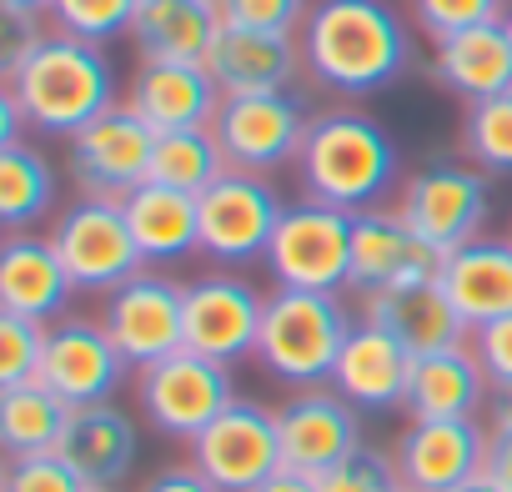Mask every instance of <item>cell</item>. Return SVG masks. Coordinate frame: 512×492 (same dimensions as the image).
Here are the masks:
<instances>
[{
	"label": "cell",
	"mask_w": 512,
	"mask_h": 492,
	"mask_svg": "<svg viewBox=\"0 0 512 492\" xmlns=\"http://www.w3.org/2000/svg\"><path fill=\"white\" fill-rule=\"evenodd\" d=\"M196 206H201V257L211 267H226V272L267 262V246H272L277 221L287 211L272 176H256V171L216 176L196 196Z\"/></svg>",
	"instance_id": "52a82bcc"
},
{
	"label": "cell",
	"mask_w": 512,
	"mask_h": 492,
	"mask_svg": "<svg viewBox=\"0 0 512 492\" xmlns=\"http://www.w3.org/2000/svg\"><path fill=\"white\" fill-rule=\"evenodd\" d=\"M151 151H156V131L126 101H116L66 141V171L81 186V196L126 201L136 186L151 181Z\"/></svg>",
	"instance_id": "8fae6325"
},
{
	"label": "cell",
	"mask_w": 512,
	"mask_h": 492,
	"mask_svg": "<svg viewBox=\"0 0 512 492\" xmlns=\"http://www.w3.org/2000/svg\"><path fill=\"white\" fill-rule=\"evenodd\" d=\"M101 322L131 367H151L186 347V282L141 267L101 297Z\"/></svg>",
	"instance_id": "7c38bea8"
},
{
	"label": "cell",
	"mask_w": 512,
	"mask_h": 492,
	"mask_svg": "<svg viewBox=\"0 0 512 492\" xmlns=\"http://www.w3.org/2000/svg\"><path fill=\"white\" fill-rule=\"evenodd\" d=\"M91 492H126V487H91Z\"/></svg>",
	"instance_id": "681fc988"
},
{
	"label": "cell",
	"mask_w": 512,
	"mask_h": 492,
	"mask_svg": "<svg viewBox=\"0 0 512 492\" xmlns=\"http://www.w3.org/2000/svg\"><path fill=\"white\" fill-rule=\"evenodd\" d=\"M317 482H322V492H402L397 457L382 447H367V442L357 452H347L337 467H327Z\"/></svg>",
	"instance_id": "8d00e7d4"
},
{
	"label": "cell",
	"mask_w": 512,
	"mask_h": 492,
	"mask_svg": "<svg viewBox=\"0 0 512 492\" xmlns=\"http://www.w3.org/2000/svg\"><path fill=\"white\" fill-rule=\"evenodd\" d=\"M482 422H487V432H492V437H497V432H512V382H507V387H492Z\"/></svg>",
	"instance_id": "ee69618b"
},
{
	"label": "cell",
	"mask_w": 512,
	"mask_h": 492,
	"mask_svg": "<svg viewBox=\"0 0 512 492\" xmlns=\"http://www.w3.org/2000/svg\"><path fill=\"white\" fill-rule=\"evenodd\" d=\"M402 156L387 126L357 106H327L312 111L302 156H297V181L312 201L342 206V211H372L397 191Z\"/></svg>",
	"instance_id": "3957f363"
},
{
	"label": "cell",
	"mask_w": 512,
	"mask_h": 492,
	"mask_svg": "<svg viewBox=\"0 0 512 492\" xmlns=\"http://www.w3.org/2000/svg\"><path fill=\"white\" fill-rule=\"evenodd\" d=\"M467 342H472V352H477L487 382H492V387H507V382H512V317H497V322H487V327H472Z\"/></svg>",
	"instance_id": "ab89813d"
},
{
	"label": "cell",
	"mask_w": 512,
	"mask_h": 492,
	"mask_svg": "<svg viewBox=\"0 0 512 492\" xmlns=\"http://www.w3.org/2000/svg\"><path fill=\"white\" fill-rule=\"evenodd\" d=\"M226 26H246V31H287L297 36L312 0H216Z\"/></svg>",
	"instance_id": "f35d334b"
},
{
	"label": "cell",
	"mask_w": 512,
	"mask_h": 492,
	"mask_svg": "<svg viewBox=\"0 0 512 492\" xmlns=\"http://www.w3.org/2000/svg\"><path fill=\"white\" fill-rule=\"evenodd\" d=\"M397 211L432 252L447 257L457 246L477 241L487 226V211H492L487 171H477L472 161H427L402 181Z\"/></svg>",
	"instance_id": "9c48e42d"
},
{
	"label": "cell",
	"mask_w": 512,
	"mask_h": 492,
	"mask_svg": "<svg viewBox=\"0 0 512 492\" xmlns=\"http://www.w3.org/2000/svg\"><path fill=\"white\" fill-rule=\"evenodd\" d=\"M71 297H76V282L51 236L11 231L0 241V312H16V317L51 327L71 312Z\"/></svg>",
	"instance_id": "ffe728a7"
},
{
	"label": "cell",
	"mask_w": 512,
	"mask_h": 492,
	"mask_svg": "<svg viewBox=\"0 0 512 492\" xmlns=\"http://www.w3.org/2000/svg\"><path fill=\"white\" fill-rule=\"evenodd\" d=\"M216 31V0H141L131 21V46L141 61H206Z\"/></svg>",
	"instance_id": "f1b7e54d"
},
{
	"label": "cell",
	"mask_w": 512,
	"mask_h": 492,
	"mask_svg": "<svg viewBox=\"0 0 512 492\" xmlns=\"http://www.w3.org/2000/svg\"><path fill=\"white\" fill-rule=\"evenodd\" d=\"M0 492H91V487L61 452H31V457H6Z\"/></svg>",
	"instance_id": "74e56055"
},
{
	"label": "cell",
	"mask_w": 512,
	"mask_h": 492,
	"mask_svg": "<svg viewBox=\"0 0 512 492\" xmlns=\"http://www.w3.org/2000/svg\"><path fill=\"white\" fill-rule=\"evenodd\" d=\"M402 492H412V487H402Z\"/></svg>",
	"instance_id": "f907efd6"
},
{
	"label": "cell",
	"mask_w": 512,
	"mask_h": 492,
	"mask_svg": "<svg viewBox=\"0 0 512 492\" xmlns=\"http://www.w3.org/2000/svg\"><path fill=\"white\" fill-rule=\"evenodd\" d=\"M362 317L377 322L382 332H392L412 357L437 352V347H457V342L472 337L467 322H462V312H457L452 297L442 292V277L372 292V297H362Z\"/></svg>",
	"instance_id": "cb8c5ba5"
},
{
	"label": "cell",
	"mask_w": 512,
	"mask_h": 492,
	"mask_svg": "<svg viewBox=\"0 0 512 492\" xmlns=\"http://www.w3.org/2000/svg\"><path fill=\"white\" fill-rule=\"evenodd\" d=\"M277 432H282V467L322 477L337 467L347 452L362 447V412L327 382V387H302L277 407Z\"/></svg>",
	"instance_id": "e0dca14e"
},
{
	"label": "cell",
	"mask_w": 512,
	"mask_h": 492,
	"mask_svg": "<svg viewBox=\"0 0 512 492\" xmlns=\"http://www.w3.org/2000/svg\"><path fill=\"white\" fill-rule=\"evenodd\" d=\"M492 397V382L472 352V342L457 347H437L412 357V377H407V422H452V417H482Z\"/></svg>",
	"instance_id": "7402d4cb"
},
{
	"label": "cell",
	"mask_w": 512,
	"mask_h": 492,
	"mask_svg": "<svg viewBox=\"0 0 512 492\" xmlns=\"http://www.w3.org/2000/svg\"><path fill=\"white\" fill-rule=\"evenodd\" d=\"M126 106L161 136V131H196L211 126L221 111V86L211 81L206 61H141Z\"/></svg>",
	"instance_id": "44dd1931"
},
{
	"label": "cell",
	"mask_w": 512,
	"mask_h": 492,
	"mask_svg": "<svg viewBox=\"0 0 512 492\" xmlns=\"http://www.w3.org/2000/svg\"><path fill=\"white\" fill-rule=\"evenodd\" d=\"M437 272H442V252H432L402 221L397 206L357 211V221H352V282H347L352 297H372V292H387L402 282H427Z\"/></svg>",
	"instance_id": "ac0fdd59"
},
{
	"label": "cell",
	"mask_w": 512,
	"mask_h": 492,
	"mask_svg": "<svg viewBox=\"0 0 512 492\" xmlns=\"http://www.w3.org/2000/svg\"><path fill=\"white\" fill-rule=\"evenodd\" d=\"M141 0H51V31H66L91 46H111L116 36H131V21Z\"/></svg>",
	"instance_id": "836d02e7"
},
{
	"label": "cell",
	"mask_w": 512,
	"mask_h": 492,
	"mask_svg": "<svg viewBox=\"0 0 512 492\" xmlns=\"http://www.w3.org/2000/svg\"><path fill=\"white\" fill-rule=\"evenodd\" d=\"M86 487H121L141 457V427L136 412H126L121 402H96V407H76L66 422V437L56 447Z\"/></svg>",
	"instance_id": "d4e9b609"
},
{
	"label": "cell",
	"mask_w": 512,
	"mask_h": 492,
	"mask_svg": "<svg viewBox=\"0 0 512 492\" xmlns=\"http://www.w3.org/2000/svg\"><path fill=\"white\" fill-rule=\"evenodd\" d=\"M6 91L26 111L31 131L71 141L116 106V66L106 46L76 41L66 31H36L6 46Z\"/></svg>",
	"instance_id": "7a4b0ae2"
},
{
	"label": "cell",
	"mask_w": 512,
	"mask_h": 492,
	"mask_svg": "<svg viewBox=\"0 0 512 492\" xmlns=\"http://www.w3.org/2000/svg\"><path fill=\"white\" fill-rule=\"evenodd\" d=\"M427 76L442 91H452L462 106L512 91V41H507L502 21H487V26H472V31H457V36L437 41L432 61H427Z\"/></svg>",
	"instance_id": "4316f807"
},
{
	"label": "cell",
	"mask_w": 512,
	"mask_h": 492,
	"mask_svg": "<svg viewBox=\"0 0 512 492\" xmlns=\"http://www.w3.org/2000/svg\"><path fill=\"white\" fill-rule=\"evenodd\" d=\"M46 236L56 241L76 292H91V297L116 292L126 277H136L146 267L141 246L131 236V221H126V206L111 196H76L71 206H61L51 216Z\"/></svg>",
	"instance_id": "ba28073f"
},
{
	"label": "cell",
	"mask_w": 512,
	"mask_h": 492,
	"mask_svg": "<svg viewBox=\"0 0 512 492\" xmlns=\"http://www.w3.org/2000/svg\"><path fill=\"white\" fill-rule=\"evenodd\" d=\"M21 131H26V111L16 106L11 91H0V146H16Z\"/></svg>",
	"instance_id": "f6af8a7d"
},
{
	"label": "cell",
	"mask_w": 512,
	"mask_h": 492,
	"mask_svg": "<svg viewBox=\"0 0 512 492\" xmlns=\"http://www.w3.org/2000/svg\"><path fill=\"white\" fill-rule=\"evenodd\" d=\"M297 41L307 81L347 101L397 86L412 66V31L392 0H317Z\"/></svg>",
	"instance_id": "6da1fadb"
},
{
	"label": "cell",
	"mask_w": 512,
	"mask_h": 492,
	"mask_svg": "<svg viewBox=\"0 0 512 492\" xmlns=\"http://www.w3.org/2000/svg\"><path fill=\"white\" fill-rule=\"evenodd\" d=\"M492 432L482 417H452V422H407L392 457L402 472V487L412 492H462L487 472Z\"/></svg>",
	"instance_id": "2e32d148"
},
{
	"label": "cell",
	"mask_w": 512,
	"mask_h": 492,
	"mask_svg": "<svg viewBox=\"0 0 512 492\" xmlns=\"http://www.w3.org/2000/svg\"><path fill=\"white\" fill-rule=\"evenodd\" d=\"M487 477H492L502 492H512V432H497V437H492V452H487Z\"/></svg>",
	"instance_id": "b9f144b4"
},
{
	"label": "cell",
	"mask_w": 512,
	"mask_h": 492,
	"mask_svg": "<svg viewBox=\"0 0 512 492\" xmlns=\"http://www.w3.org/2000/svg\"><path fill=\"white\" fill-rule=\"evenodd\" d=\"M357 317L342 302V292H292L277 287L262 312V337H256V367L272 382L302 392L327 387L332 367L352 337Z\"/></svg>",
	"instance_id": "277c9868"
},
{
	"label": "cell",
	"mask_w": 512,
	"mask_h": 492,
	"mask_svg": "<svg viewBox=\"0 0 512 492\" xmlns=\"http://www.w3.org/2000/svg\"><path fill=\"white\" fill-rule=\"evenodd\" d=\"M226 171H231V166H226L221 141H216L211 126H196V131H161V136H156L151 181L201 196V191H206L216 176H226Z\"/></svg>",
	"instance_id": "1f68e13d"
},
{
	"label": "cell",
	"mask_w": 512,
	"mask_h": 492,
	"mask_svg": "<svg viewBox=\"0 0 512 492\" xmlns=\"http://www.w3.org/2000/svg\"><path fill=\"white\" fill-rule=\"evenodd\" d=\"M251 492H322V482L312 472H297V467H277L262 487H251Z\"/></svg>",
	"instance_id": "7bdbcfd3"
},
{
	"label": "cell",
	"mask_w": 512,
	"mask_h": 492,
	"mask_svg": "<svg viewBox=\"0 0 512 492\" xmlns=\"http://www.w3.org/2000/svg\"><path fill=\"white\" fill-rule=\"evenodd\" d=\"M51 211H56V166L26 141L0 146V226L31 231Z\"/></svg>",
	"instance_id": "4dcf8cb0"
},
{
	"label": "cell",
	"mask_w": 512,
	"mask_h": 492,
	"mask_svg": "<svg viewBox=\"0 0 512 492\" xmlns=\"http://www.w3.org/2000/svg\"><path fill=\"white\" fill-rule=\"evenodd\" d=\"M407 377H412V352L377 322L357 317V327L332 367V387L357 412H397L407 402Z\"/></svg>",
	"instance_id": "603a6c76"
},
{
	"label": "cell",
	"mask_w": 512,
	"mask_h": 492,
	"mask_svg": "<svg viewBox=\"0 0 512 492\" xmlns=\"http://www.w3.org/2000/svg\"><path fill=\"white\" fill-rule=\"evenodd\" d=\"M462 492H502V487H497V482H492V477H487V472H482V477H477V482H472V487H462Z\"/></svg>",
	"instance_id": "7dc6e473"
},
{
	"label": "cell",
	"mask_w": 512,
	"mask_h": 492,
	"mask_svg": "<svg viewBox=\"0 0 512 492\" xmlns=\"http://www.w3.org/2000/svg\"><path fill=\"white\" fill-rule=\"evenodd\" d=\"M231 402H236L231 367L216 357H201L191 347H181L151 367H136V417L171 442L201 437Z\"/></svg>",
	"instance_id": "5b68a950"
},
{
	"label": "cell",
	"mask_w": 512,
	"mask_h": 492,
	"mask_svg": "<svg viewBox=\"0 0 512 492\" xmlns=\"http://www.w3.org/2000/svg\"><path fill=\"white\" fill-rule=\"evenodd\" d=\"M412 6V26L437 46L457 31H472V26H487V21H502L507 16V0H407Z\"/></svg>",
	"instance_id": "d590c367"
},
{
	"label": "cell",
	"mask_w": 512,
	"mask_h": 492,
	"mask_svg": "<svg viewBox=\"0 0 512 492\" xmlns=\"http://www.w3.org/2000/svg\"><path fill=\"white\" fill-rule=\"evenodd\" d=\"M71 402L51 392L46 382H21L0 387V447L6 457H31V452H56L71 422Z\"/></svg>",
	"instance_id": "f546056e"
},
{
	"label": "cell",
	"mask_w": 512,
	"mask_h": 492,
	"mask_svg": "<svg viewBox=\"0 0 512 492\" xmlns=\"http://www.w3.org/2000/svg\"><path fill=\"white\" fill-rule=\"evenodd\" d=\"M141 492H221L196 462H171V467H161V472H151L146 482H141Z\"/></svg>",
	"instance_id": "60d3db41"
},
{
	"label": "cell",
	"mask_w": 512,
	"mask_h": 492,
	"mask_svg": "<svg viewBox=\"0 0 512 492\" xmlns=\"http://www.w3.org/2000/svg\"><path fill=\"white\" fill-rule=\"evenodd\" d=\"M121 206H126V221H131V236L141 246L146 267H171V262L201 257V206L191 191L146 181Z\"/></svg>",
	"instance_id": "83f0119b"
},
{
	"label": "cell",
	"mask_w": 512,
	"mask_h": 492,
	"mask_svg": "<svg viewBox=\"0 0 512 492\" xmlns=\"http://www.w3.org/2000/svg\"><path fill=\"white\" fill-rule=\"evenodd\" d=\"M442 292L462 312L467 332L512 317V236H477L442 257Z\"/></svg>",
	"instance_id": "484cf974"
},
{
	"label": "cell",
	"mask_w": 512,
	"mask_h": 492,
	"mask_svg": "<svg viewBox=\"0 0 512 492\" xmlns=\"http://www.w3.org/2000/svg\"><path fill=\"white\" fill-rule=\"evenodd\" d=\"M502 31H507V41H512V6H507V16H502Z\"/></svg>",
	"instance_id": "c3c4849f"
},
{
	"label": "cell",
	"mask_w": 512,
	"mask_h": 492,
	"mask_svg": "<svg viewBox=\"0 0 512 492\" xmlns=\"http://www.w3.org/2000/svg\"><path fill=\"white\" fill-rule=\"evenodd\" d=\"M307 126H312V111H307V101L297 91L221 96V111L211 121L226 166L231 171H256V176L297 166Z\"/></svg>",
	"instance_id": "30bf717a"
},
{
	"label": "cell",
	"mask_w": 512,
	"mask_h": 492,
	"mask_svg": "<svg viewBox=\"0 0 512 492\" xmlns=\"http://www.w3.org/2000/svg\"><path fill=\"white\" fill-rule=\"evenodd\" d=\"M462 156L487 176H512V91L462 111Z\"/></svg>",
	"instance_id": "d6a6232c"
},
{
	"label": "cell",
	"mask_w": 512,
	"mask_h": 492,
	"mask_svg": "<svg viewBox=\"0 0 512 492\" xmlns=\"http://www.w3.org/2000/svg\"><path fill=\"white\" fill-rule=\"evenodd\" d=\"M6 21H36V16H51V0H0Z\"/></svg>",
	"instance_id": "bcb514c9"
},
{
	"label": "cell",
	"mask_w": 512,
	"mask_h": 492,
	"mask_svg": "<svg viewBox=\"0 0 512 492\" xmlns=\"http://www.w3.org/2000/svg\"><path fill=\"white\" fill-rule=\"evenodd\" d=\"M262 312H267V297L241 272H226V267L201 272L186 282V347L226 367L241 357H256Z\"/></svg>",
	"instance_id": "9a60e30c"
},
{
	"label": "cell",
	"mask_w": 512,
	"mask_h": 492,
	"mask_svg": "<svg viewBox=\"0 0 512 492\" xmlns=\"http://www.w3.org/2000/svg\"><path fill=\"white\" fill-rule=\"evenodd\" d=\"M352 211L327 201H292L267 246V272L292 292H347L352 282Z\"/></svg>",
	"instance_id": "8992f818"
},
{
	"label": "cell",
	"mask_w": 512,
	"mask_h": 492,
	"mask_svg": "<svg viewBox=\"0 0 512 492\" xmlns=\"http://www.w3.org/2000/svg\"><path fill=\"white\" fill-rule=\"evenodd\" d=\"M46 322L0 312V387H21V382H41V362H46Z\"/></svg>",
	"instance_id": "e575fe53"
},
{
	"label": "cell",
	"mask_w": 512,
	"mask_h": 492,
	"mask_svg": "<svg viewBox=\"0 0 512 492\" xmlns=\"http://www.w3.org/2000/svg\"><path fill=\"white\" fill-rule=\"evenodd\" d=\"M191 462L221 487V492H251L282 467V432L277 407H262L256 397H236L201 437L186 442Z\"/></svg>",
	"instance_id": "4fadbf2b"
},
{
	"label": "cell",
	"mask_w": 512,
	"mask_h": 492,
	"mask_svg": "<svg viewBox=\"0 0 512 492\" xmlns=\"http://www.w3.org/2000/svg\"><path fill=\"white\" fill-rule=\"evenodd\" d=\"M41 382L51 392H61L71 407H96V402H116V392L126 382H136V367L111 342V332H106L101 317L66 312L61 322H51Z\"/></svg>",
	"instance_id": "5bb4252c"
},
{
	"label": "cell",
	"mask_w": 512,
	"mask_h": 492,
	"mask_svg": "<svg viewBox=\"0 0 512 492\" xmlns=\"http://www.w3.org/2000/svg\"><path fill=\"white\" fill-rule=\"evenodd\" d=\"M206 71L221 86V96H256V91H292L302 71V41L287 31H246L226 26L216 31L206 51Z\"/></svg>",
	"instance_id": "d6986e66"
}]
</instances>
